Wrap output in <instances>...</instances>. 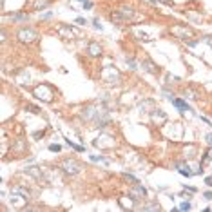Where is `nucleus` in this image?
I'll use <instances>...</instances> for the list:
<instances>
[{"label": "nucleus", "instance_id": "nucleus-1", "mask_svg": "<svg viewBox=\"0 0 212 212\" xmlns=\"http://www.w3.org/2000/svg\"><path fill=\"white\" fill-rule=\"evenodd\" d=\"M62 167H64L65 172H69V174H76V172H78V165H76L75 161H65Z\"/></svg>", "mask_w": 212, "mask_h": 212}, {"label": "nucleus", "instance_id": "nucleus-6", "mask_svg": "<svg viewBox=\"0 0 212 212\" xmlns=\"http://www.w3.org/2000/svg\"><path fill=\"white\" fill-rule=\"evenodd\" d=\"M179 208H181V210H188V208H191V203H188V201H187V203H181Z\"/></svg>", "mask_w": 212, "mask_h": 212}, {"label": "nucleus", "instance_id": "nucleus-7", "mask_svg": "<svg viewBox=\"0 0 212 212\" xmlns=\"http://www.w3.org/2000/svg\"><path fill=\"white\" fill-rule=\"evenodd\" d=\"M49 151L51 152H58L60 151V145H49Z\"/></svg>", "mask_w": 212, "mask_h": 212}, {"label": "nucleus", "instance_id": "nucleus-13", "mask_svg": "<svg viewBox=\"0 0 212 212\" xmlns=\"http://www.w3.org/2000/svg\"><path fill=\"white\" fill-rule=\"evenodd\" d=\"M82 2H87V0H82Z\"/></svg>", "mask_w": 212, "mask_h": 212}, {"label": "nucleus", "instance_id": "nucleus-8", "mask_svg": "<svg viewBox=\"0 0 212 212\" xmlns=\"http://www.w3.org/2000/svg\"><path fill=\"white\" fill-rule=\"evenodd\" d=\"M83 7H85V9H91V7H92V4L87 0V2H83Z\"/></svg>", "mask_w": 212, "mask_h": 212}, {"label": "nucleus", "instance_id": "nucleus-9", "mask_svg": "<svg viewBox=\"0 0 212 212\" xmlns=\"http://www.w3.org/2000/svg\"><path fill=\"white\" fill-rule=\"evenodd\" d=\"M203 196H205V198H207V199H212V192H210V191H207V192H205V194H203Z\"/></svg>", "mask_w": 212, "mask_h": 212}, {"label": "nucleus", "instance_id": "nucleus-4", "mask_svg": "<svg viewBox=\"0 0 212 212\" xmlns=\"http://www.w3.org/2000/svg\"><path fill=\"white\" fill-rule=\"evenodd\" d=\"M89 53H91V56H98V55H100V45L91 44V45H89Z\"/></svg>", "mask_w": 212, "mask_h": 212}, {"label": "nucleus", "instance_id": "nucleus-2", "mask_svg": "<svg viewBox=\"0 0 212 212\" xmlns=\"http://www.w3.org/2000/svg\"><path fill=\"white\" fill-rule=\"evenodd\" d=\"M172 103H174L179 111H183V112H185V111H191L188 103H187V102H183V100H179V98H174V100H172Z\"/></svg>", "mask_w": 212, "mask_h": 212}, {"label": "nucleus", "instance_id": "nucleus-3", "mask_svg": "<svg viewBox=\"0 0 212 212\" xmlns=\"http://www.w3.org/2000/svg\"><path fill=\"white\" fill-rule=\"evenodd\" d=\"M18 38H20L22 42H29V40H26V38H35V33L29 31V29H22V31L18 33Z\"/></svg>", "mask_w": 212, "mask_h": 212}, {"label": "nucleus", "instance_id": "nucleus-11", "mask_svg": "<svg viewBox=\"0 0 212 212\" xmlns=\"http://www.w3.org/2000/svg\"><path fill=\"white\" fill-rule=\"evenodd\" d=\"M205 183H207L208 187H212V178H205Z\"/></svg>", "mask_w": 212, "mask_h": 212}, {"label": "nucleus", "instance_id": "nucleus-10", "mask_svg": "<svg viewBox=\"0 0 212 212\" xmlns=\"http://www.w3.org/2000/svg\"><path fill=\"white\" fill-rule=\"evenodd\" d=\"M76 22H78V24H82V26H85V24H87V22H85V18H76Z\"/></svg>", "mask_w": 212, "mask_h": 212}, {"label": "nucleus", "instance_id": "nucleus-5", "mask_svg": "<svg viewBox=\"0 0 212 212\" xmlns=\"http://www.w3.org/2000/svg\"><path fill=\"white\" fill-rule=\"evenodd\" d=\"M67 145H69V147H73V149H75V151H78V152H82V151H83V147H82V145H76V143H73L71 140H67Z\"/></svg>", "mask_w": 212, "mask_h": 212}, {"label": "nucleus", "instance_id": "nucleus-12", "mask_svg": "<svg viewBox=\"0 0 212 212\" xmlns=\"http://www.w3.org/2000/svg\"><path fill=\"white\" fill-rule=\"evenodd\" d=\"M207 140H208V141H210V143H212V134H208V136H207Z\"/></svg>", "mask_w": 212, "mask_h": 212}]
</instances>
